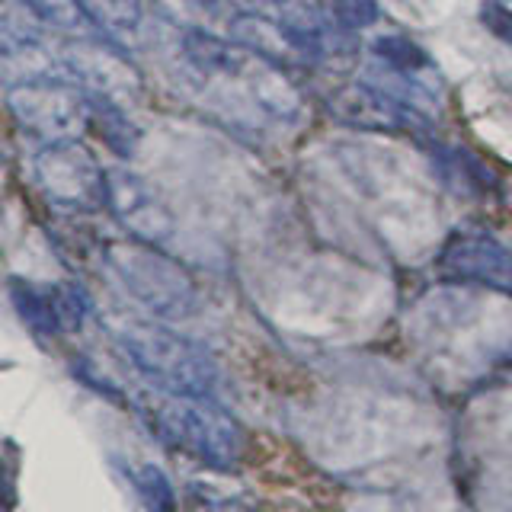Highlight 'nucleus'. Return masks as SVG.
I'll return each mask as SVG.
<instances>
[{
	"label": "nucleus",
	"mask_w": 512,
	"mask_h": 512,
	"mask_svg": "<svg viewBox=\"0 0 512 512\" xmlns=\"http://www.w3.org/2000/svg\"><path fill=\"white\" fill-rule=\"evenodd\" d=\"M160 439L212 468H234L244 458L247 436L212 397H173L154 413Z\"/></svg>",
	"instance_id": "obj_1"
},
{
	"label": "nucleus",
	"mask_w": 512,
	"mask_h": 512,
	"mask_svg": "<svg viewBox=\"0 0 512 512\" xmlns=\"http://www.w3.org/2000/svg\"><path fill=\"white\" fill-rule=\"evenodd\" d=\"M122 349L154 388L173 397H212L215 391L218 372L212 356L170 330L132 327L122 333Z\"/></svg>",
	"instance_id": "obj_2"
},
{
	"label": "nucleus",
	"mask_w": 512,
	"mask_h": 512,
	"mask_svg": "<svg viewBox=\"0 0 512 512\" xmlns=\"http://www.w3.org/2000/svg\"><path fill=\"white\" fill-rule=\"evenodd\" d=\"M112 263L119 266L128 288L144 304H151L157 314L183 317L196 304V292H192L183 269L170 263L167 256H160L148 247H122L112 253Z\"/></svg>",
	"instance_id": "obj_3"
},
{
	"label": "nucleus",
	"mask_w": 512,
	"mask_h": 512,
	"mask_svg": "<svg viewBox=\"0 0 512 512\" xmlns=\"http://www.w3.org/2000/svg\"><path fill=\"white\" fill-rule=\"evenodd\" d=\"M39 176L45 189L61 202H77V205L106 202L103 173L74 144H58V148L45 151L39 157Z\"/></svg>",
	"instance_id": "obj_4"
},
{
	"label": "nucleus",
	"mask_w": 512,
	"mask_h": 512,
	"mask_svg": "<svg viewBox=\"0 0 512 512\" xmlns=\"http://www.w3.org/2000/svg\"><path fill=\"white\" fill-rule=\"evenodd\" d=\"M442 266L452 269L455 276L484 279L493 285H512L509 253L487 237H474V234L455 237L442 253Z\"/></svg>",
	"instance_id": "obj_5"
},
{
	"label": "nucleus",
	"mask_w": 512,
	"mask_h": 512,
	"mask_svg": "<svg viewBox=\"0 0 512 512\" xmlns=\"http://www.w3.org/2000/svg\"><path fill=\"white\" fill-rule=\"evenodd\" d=\"M13 304L26 324L36 333H61V320L55 308V288L52 285H29V282H13Z\"/></svg>",
	"instance_id": "obj_6"
},
{
	"label": "nucleus",
	"mask_w": 512,
	"mask_h": 512,
	"mask_svg": "<svg viewBox=\"0 0 512 512\" xmlns=\"http://www.w3.org/2000/svg\"><path fill=\"white\" fill-rule=\"evenodd\" d=\"M135 484H138V493L144 506H148V512H176V493L170 487L167 474L154 468V464H148V468H141L135 474Z\"/></svg>",
	"instance_id": "obj_7"
},
{
	"label": "nucleus",
	"mask_w": 512,
	"mask_h": 512,
	"mask_svg": "<svg viewBox=\"0 0 512 512\" xmlns=\"http://www.w3.org/2000/svg\"><path fill=\"white\" fill-rule=\"evenodd\" d=\"M375 55L388 61L391 68H400V71H420L429 61L420 45L410 42V39H400V36H381L375 42Z\"/></svg>",
	"instance_id": "obj_8"
},
{
	"label": "nucleus",
	"mask_w": 512,
	"mask_h": 512,
	"mask_svg": "<svg viewBox=\"0 0 512 512\" xmlns=\"http://www.w3.org/2000/svg\"><path fill=\"white\" fill-rule=\"evenodd\" d=\"M93 20H103L109 26H135L138 20V0H77Z\"/></svg>",
	"instance_id": "obj_9"
},
{
	"label": "nucleus",
	"mask_w": 512,
	"mask_h": 512,
	"mask_svg": "<svg viewBox=\"0 0 512 512\" xmlns=\"http://www.w3.org/2000/svg\"><path fill=\"white\" fill-rule=\"evenodd\" d=\"M186 48L199 64H205V68H228V64L237 58V48L224 45L212 36H202V32H189Z\"/></svg>",
	"instance_id": "obj_10"
},
{
	"label": "nucleus",
	"mask_w": 512,
	"mask_h": 512,
	"mask_svg": "<svg viewBox=\"0 0 512 512\" xmlns=\"http://www.w3.org/2000/svg\"><path fill=\"white\" fill-rule=\"evenodd\" d=\"M333 13L349 29H365L378 20L375 0H333Z\"/></svg>",
	"instance_id": "obj_11"
},
{
	"label": "nucleus",
	"mask_w": 512,
	"mask_h": 512,
	"mask_svg": "<svg viewBox=\"0 0 512 512\" xmlns=\"http://www.w3.org/2000/svg\"><path fill=\"white\" fill-rule=\"evenodd\" d=\"M480 23H484L496 39L512 42V10L500 0H490V4L480 7Z\"/></svg>",
	"instance_id": "obj_12"
}]
</instances>
